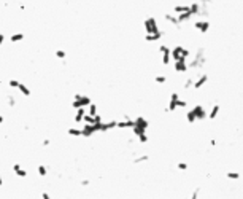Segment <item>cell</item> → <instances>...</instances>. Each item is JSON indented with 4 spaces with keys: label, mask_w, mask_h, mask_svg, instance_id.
Masks as SVG:
<instances>
[{
    "label": "cell",
    "mask_w": 243,
    "mask_h": 199,
    "mask_svg": "<svg viewBox=\"0 0 243 199\" xmlns=\"http://www.w3.org/2000/svg\"><path fill=\"white\" fill-rule=\"evenodd\" d=\"M170 56H172V61H181V59H186L189 56V51L186 48H183L181 45H178L170 48Z\"/></svg>",
    "instance_id": "cell-1"
},
{
    "label": "cell",
    "mask_w": 243,
    "mask_h": 199,
    "mask_svg": "<svg viewBox=\"0 0 243 199\" xmlns=\"http://www.w3.org/2000/svg\"><path fill=\"white\" fill-rule=\"evenodd\" d=\"M89 104H92L89 96H86V94H75V100L72 102V107L73 108H81V107H88Z\"/></svg>",
    "instance_id": "cell-2"
},
{
    "label": "cell",
    "mask_w": 243,
    "mask_h": 199,
    "mask_svg": "<svg viewBox=\"0 0 243 199\" xmlns=\"http://www.w3.org/2000/svg\"><path fill=\"white\" fill-rule=\"evenodd\" d=\"M145 26V32L146 34H156V32H159V26H158V21H156V18H148V19H145L143 22Z\"/></svg>",
    "instance_id": "cell-3"
},
{
    "label": "cell",
    "mask_w": 243,
    "mask_h": 199,
    "mask_svg": "<svg viewBox=\"0 0 243 199\" xmlns=\"http://www.w3.org/2000/svg\"><path fill=\"white\" fill-rule=\"evenodd\" d=\"M207 83H208V75H207V73H203V75H200L197 80H194V85H192V88H194V89H202Z\"/></svg>",
    "instance_id": "cell-4"
},
{
    "label": "cell",
    "mask_w": 243,
    "mask_h": 199,
    "mask_svg": "<svg viewBox=\"0 0 243 199\" xmlns=\"http://www.w3.org/2000/svg\"><path fill=\"white\" fill-rule=\"evenodd\" d=\"M13 172L19 177V179H27V177H29V172L26 171L21 164H13Z\"/></svg>",
    "instance_id": "cell-5"
},
{
    "label": "cell",
    "mask_w": 243,
    "mask_h": 199,
    "mask_svg": "<svg viewBox=\"0 0 243 199\" xmlns=\"http://www.w3.org/2000/svg\"><path fill=\"white\" fill-rule=\"evenodd\" d=\"M192 112H194V115H195V120H203V118H207V110H205V107H202V105H195L194 108H192Z\"/></svg>",
    "instance_id": "cell-6"
},
{
    "label": "cell",
    "mask_w": 243,
    "mask_h": 199,
    "mask_svg": "<svg viewBox=\"0 0 243 199\" xmlns=\"http://www.w3.org/2000/svg\"><path fill=\"white\" fill-rule=\"evenodd\" d=\"M173 62H175V70H176L178 73L186 72V70L189 69L188 64H186V59H181V61H173Z\"/></svg>",
    "instance_id": "cell-7"
},
{
    "label": "cell",
    "mask_w": 243,
    "mask_h": 199,
    "mask_svg": "<svg viewBox=\"0 0 243 199\" xmlns=\"http://www.w3.org/2000/svg\"><path fill=\"white\" fill-rule=\"evenodd\" d=\"M194 27L200 32H207L210 29V22L208 21H195L194 22Z\"/></svg>",
    "instance_id": "cell-8"
},
{
    "label": "cell",
    "mask_w": 243,
    "mask_h": 199,
    "mask_svg": "<svg viewBox=\"0 0 243 199\" xmlns=\"http://www.w3.org/2000/svg\"><path fill=\"white\" fill-rule=\"evenodd\" d=\"M76 113H75V123L76 124H81L83 121H84V116H86V112H84V107H81V108H75Z\"/></svg>",
    "instance_id": "cell-9"
},
{
    "label": "cell",
    "mask_w": 243,
    "mask_h": 199,
    "mask_svg": "<svg viewBox=\"0 0 243 199\" xmlns=\"http://www.w3.org/2000/svg\"><path fill=\"white\" fill-rule=\"evenodd\" d=\"M219 110H221V105H213V107H211V110H210V112H207V115H208V118H210V120H215V118L218 116Z\"/></svg>",
    "instance_id": "cell-10"
},
{
    "label": "cell",
    "mask_w": 243,
    "mask_h": 199,
    "mask_svg": "<svg viewBox=\"0 0 243 199\" xmlns=\"http://www.w3.org/2000/svg\"><path fill=\"white\" fill-rule=\"evenodd\" d=\"M161 37H162L161 32H156V34H146L145 35V40L146 41H158V40H161Z\"/></svg>",
    "instance_id": "cell-11"
},
{
    "label": "cell",
    "mask_w": 243,
    "mask_h": 199,
    "mask_svg": "<svg viewBox=\"0 0 243 199\" xmlns=\"http://www.w3.org/2000/svg\"><path fill=\"white\" fill-rule=\"evenodd\" d=\"M18 89L21 91V94L24 97H30V89H29L26 85H22V83H19V86H18Z\"/></svg>",
    "instance_id": "cell-12"
},
{
    "label": "cell",
    "mask_w": 243,
    "mask_h": 199,
    "mask_svg": "<svg viewBox=\"0 0 243 199\" xmlns=\"http://www.w3.org/2000/svg\"><path fill=\"white\" fill-rule=\"evenodd\" d=\"M67 132H69V135H72V137H81V127H70Z\"/></svg>",
    "instance_id": "cell-13"
},
{
    "label": "cell",
    "mask_w": 243,
    "mask_h": 199,
    "mask_svg": "<svg viewBox=\"0 0 243 199\" xmlns=\"http://www.w3.org/2000/svg\"><path fill=\"white\" fill-rule=\"evenodd\" d=\"M22 40H24V34H13L10 37L11 43H18V41H22Z\"/></svg>",
    "instance_id": "cell-14"
},
{
    "label": "cell",
    "mask_w": 243,
    "mask_h": 199,
    "mask_svg": "<svg viewBox=\"0 0 243 199\" xmlns=\"http://www.w3.org/2000/svg\"><path fill=\"white\" fill-rule=\"evenodd\" d=\"M5 100H7V104L10 107H14L16 105V99H14L13 96H10V94H8V96H5Z\"/></svg>",
    "instance_id": "cell-15"
},
{
    "label": "cell",
    "mask_w": 243,
    "mask_h": 199,
    "mask_svg": "<svg viewBox=\"0 0 243 199\" xmlns=\"http://www.w3.org/2000/svg\"><path fill=\"white\" fill-rule=\"evenodd\" d=\"M88 107H89V113H88V115H91V116H96V115H97V105L89 104Z\"/></svg>",
    "instance_id": "cell-16"
},
{
    "label": "cell",
    "mask_w": 243,
    "mask_h": 199,
    "mask_svg": "<svg viewBox=\"0 0 243 199\" xmlns=\"http://www.w3.org/2000/svg\"><path fill=\"white\" fill-rule=\"evenodd\" d=\"M46 174H48V171H46V167L45 166H38V175H40V177H46Z\"/></svg>",
    "instance_id": "cell-17"
},
{
    "label": "cell",
    "mask_w": 243,
    "mask_h": 199,
    "mask_svg": "<svg viewBox=\"0 0 243 199\" xmlns=\"http://www.w3.org/2000/svg\"><path fill=\"white\" fill-rule=\"evenodd\" d=\"M227 179L229 180H238L240 174H237V172H229V174H227Z\"/></svg>",
    "instance_id": "cell-18"
},
{
    "label": "cell",
    "mask_w": 243,
    "mask_h": 199,
    "mask_svg": "<svg viewBox=\"0 0 243 199\" xmlns=\"http://www.w3.org/2000/svg\"><path fill=\"white\" fill-rule=\"evenodd\" d=\"M65 56H67V53H65L64 49H56V58L57 59H64Z\"/></svg>",
    "instance_id": "cell-19"
},
{
    "label": "cell",
    "mask_w": 243,
    "mask_h": 199,
    "mask_svg": "<svg viewBox=\"0 0 243 199\" xmlns=\"http://www.w3.org/2000/svg\"><path fill=\"white\" fill-rule=\"evenodd\" d=\"M19 83L21 81H18V80H10V81H8V86H10V88H16V89H18Z\"/></svg>",
    "instance_id": "cell-20"
},
{
    "label": "cell",
    "mask_w": 243,
    "mask_h": 199,
    "mask_svg": "<svg viewBox=\"0 0 243 199\" xmlns=\"http://www.w3.org/2000/svg\"><path fill=\"white\" fill-rule=\"evenodd\" d=\"M165 81H167V78H165L164 75H158V76H156V83H161V85H162V83H165Z\"/></svg>",
    "instance_id": "cell-21"
},
{
    "label": "cell",
    "mask_w": 243,
    "mask_h": 199,
    "mask_svg": "<svg viewBox=\"0 0 243 199\" xmlns=\"http://www.w3.org/2000/svg\"><path fill=\"white\" fill-rule=\"evenodd\" d=\"M143 161H148V156H140V158L134 159V162L137 164V162H143Z\"/></svg>",
    "instance_id": "cell-22"
},
{
    "label": "cell",
    "mask_w": 243,
    "mask_h": 199,
    "mask_svg": "<svg viewBox=\"0 0 243 199\" xmlns=\"http://www.w3.org/2000/svg\"><path fill=\"white\" fill-rule=\"evenodd\" d=\"M178 169L180 171H186V169H188V164H186V162H178Z\"/></svg>",
    "instance_id": "cell-23"
},
{
    "label": "cell",
    "mask_w": 243,
    "mask_h": 199,
    "mask_svg": "<svg viewBox=\"0 0 243 199\" xmlns=\"http://www.w3.org/2000/svg\"><path fill=\"white\" fill-rule=\"evenodd\" d=\"M3 41H5V35L2 34V32H0V46L3 45Z\"/></svg>",
    "instance_id": "cell-24"
},
{
    "label": "cell",
    "mask_w": 243,
    "mask_h": 199,
    "mask_svg": "<svg viewBox=\"0 0 243 199\" xmlns=\"http://www.w3.org/2000/svg\"><path fill=\"white\" fill-rule=\"evenodd\" d=\"M81 185H83V186H88V185H89V180H83Z\"/></svg>",
    "instance_id": "cell-25"
},
{
    "label": "cell",
    "mask_w": 243,
    "mask_h": 199,
    "mask_svg": "<svg viewBox=\"0 0 243 199\" xmlns=\"http://www.w3.org/2000/svg\"><path fill=\"white\" fill-rule=\"evenodd\" d=\"M3 182H5V179H3V175H2V174H0V186H2V185H3Z\"/></svg>",
    "instance_id": "cell-26"
},
{
    "label": "cell",
    "mask_w": 243,
    "mask_h": 199,
    "mask_svg": "<svg viewBox=\"0 0 243 199\" xmlns=\"http://www.w3.org/2000/svg\"><path fill=\"white\" fill-rule=\"evenodd\" d=\"M43 145H45V147H48V145H49V140H48V139H45V140H43Z\"/></svg>",
    "instance_id": "cell-27"
},
{
    "label": "cell",
    "mask_w": 243,
    "mask_h": 199,
    "mask_svg": "<svg viewBox=\"0 0 243 199\" xmlns=\"http://www.w3.org/2000/svg\"><path fill=\"white\" fill-rule=\"evenodd\" d=\"M41 196H43V198H45V199H49V194H48V193H43V194H41Z\"/></svg>",
    "instance_id": "cell-28"
},
{
    "label": "cell",
    "mask_w": 243,
    "mask_h": 199,
    "mask_svg": "<svg viewBox=\"0 0 243 199\" xmlns=\"http://www.w3.org/2000/svg\"><path fill=\"white\" fill-rule=\"evenodd\" d=\"M3 121H5V118L2 116V115H0V124H3Z\"/></svg>",
    "instance_id": "cell-29"
}]
</instances>
